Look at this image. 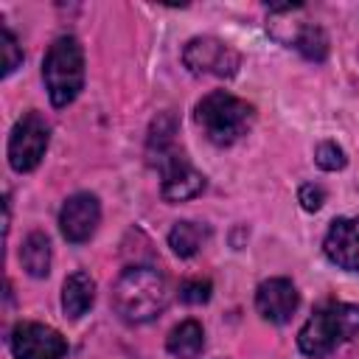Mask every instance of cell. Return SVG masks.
Instances as JSON below:
<instances>
[{
    "mask_svg": "<svg viewBox=\"0 0 359 359\" xmlns=\"http://www.w3.org/2000/svg\"><path fill=\"white\" fill-rule=\"evenodd\" d=\"M149 160L160 171V194L165 202H185L202 194L205 177L191 165L177 143V121L171 112L154 118L149 129Z\"/></svg>",
    "mask_w": 359,
    "mask_h": 359,
    "instance_id": "6da1fadb",
    "label": "cell"
},
{
    "mask_svg": "<svg viewBox=\"0 0 359 359\" xmlns=\"http://www.w3.org/2000/svg\"><path fill=\"white\" fill-rule=\"evenodd\" d=\"M168 280L154 266H129L112 286V306L126 323H149L168 306Z\"/></svg>",
    "mask_w": 359,
    "mask_h": 359,
    "instance_id": "7a4b0ae2",
    "label": "cell"
},
{
    "mask_svg": "<svg viewBox=\"0 0 359 359\" xmlns=\"http://www.w3.org/2000/svg\"><path fill=\"white\" fill-rule=\"evenodd\" d=\"M359 334V306L353 303H323L300 328L297 345L306 356L320 359Z\"/></svg>",
    "mask_w": 359,
    "mask_h": 359,
    "instance_id": "3957f363",
    "label": "cell"
},
{
    "mask_svg": "<svg viewBox=\"0 0 359 359\" xmlns=\"http://www.w3.org/2000/svg\"><path fill=\"white\" fill-rule=\"evenodd\" d=\"M255 121L252 104L236 98L227 90H213L196 104V123L202 126L205 137L216 146H233L241 140Z\"/></svg>",
    "mask_w": 359,
    "mask_h": 359,
    "instance_id": "277c9868",
    "label": "cell"
},
{
    "mask_svg": "<svg viewBox=\"0 0 359 359\" xmlns=\"http://www.w3.org/2000/svg\"><path fill=\"white\" fill-rule=\"evenodd\" d=\"M45 90L53 107H67L84 87V50L76 36H59L42 62Z\"/></svg>",
    "mask_w": 359,
    "mask_h": 359,
    "instance_id": "5b68a950",
    "label": "cell"
},
{
    "mask_svg": "<svg viewBox=\"0 0 359 359\" xmlns=\"http://www.w3.org/2000/svg\"><path fill=\"white\" fill-rule=\"evenodd\" d=\"M266 28L278 42L300 50L309 62H323L328 56V36L317 22L306 17L303 6H294V3L272 6Z\"/></svg>",
    "mask_w": 359,
    "mask_h": 359,
    "instance_id": "8992f818",
    "label": "cell"
},
{
    "mask_svg": "<svg viewBox=\"0 0 359 359\" xmlns=\"http://www.w3.org/2000/svg\"><path fill=\"white\" fill-rule=\"evenodd\" d=\"M48 140H50L48 121L39 112H34V109L25 112L14 123L11 137H8V163H11V168L20 171V174L34 171L39 165V160L45 157Z\"/></svg>",
    "mask_w": 359,
    "mask_h": 359,
    "instance_id": "52a82bcc",
    "label": "cell"
},
{
    "mask_svg": "<svg viewBox=\"0 0 359 359\" xmlns=\"http://www.w3.org/2000/svg\"><path fill=\"white\" fill-rule=\"evenodd\" d=\"M182 62L194 76L230 79V76H236L241 56L216 36H194L182 48Z\"/></svg>",
    "mask_w": 359,
    "mask_h": 359,
    "instance_id": "ba28073f",
    "label": "cell"
},
{
    "mask_svg": "<svg viewBox=\"0 0 359 359\" xmlns=\"http://www.w3.org/2000/svg\"><path fill=\"white\" fill-rule=\"evenodd\" d=\"M8 345L14 359H62L67 353L65 337L42 323H17Z\"/></svg>",
    "mask_w": 359,
    "mask_h": 359,
    "instance_id": "9c48e42d",
    "label": "cell"
},
{
    "mask_svg": "<svg viewBox=\"0 0 359 359\" xmlns=\"http://www.w3.org/2000/svg\"><path fill=\"white\" fill-rule=\"evenodd\" d=\"M101 222V205H98V196L81 191V194H73L65 199L62 210H59V230L62 236L70 241V244H81L87 241L95 227Z\"/></svg>",
    "mask_w": 359,
    "mask_h": 359,
    "instance_id": "30bf717a",
    "label": "cell"
},
{
    "mask_svg": "<svg viewBox=\"0 0 359 359\" xmlns=\"http://www.w3.org/2000/svg\"><path fill=\"white\" fill-rule=\"evenodd\" d=\"M300 297H297V289L292 280L286 278H269L264 280L258 289H255V309L264 320L280 325V323H289L294 309H297Z\"/></svg>",
    "mask_w": 359,
    "mask_h": 359,
    "instance_id": "8fae6325",
    "label": "cell"
},
{
    "mask_svg": "<svg viewBox=\"0 0 359 359\" xmlns=\"http://www.w3.org/2000/svg\"><path fill=\"white\" fill-rule=\"evenodd\" d=\"M323 250L331 264L348 272H359V216L353 219H334L325 238Z\"/></svg>",
    "mask_w": 359,
    "mask_h": 359,
    "instance_id": "7c38bea8",
    "label": "cell"
},
{
    "mask_svg": "<svg viewBox=\"0 0 359 359\" xmlns=\"http://www.w3.org/2000/svg\"><path fill=\"white\" fill-rule=\"evenodd\" d=\"M93 300H95V280L84 269H76L73 275L65 278V286H62V309H65V317L79 320L81 314L90 311Z\"/></svg>",
    "mask_w": 359,
    "mask_h": 359,
    "instance_id": "4fadbf2b",
    "label": "cell"
},
{
    "mask_svg": "<svg viewBox=\"0 0 359 359\" xmlns=\"http://www.w3.org/2000/svg\"><path fill=\"white\" fill-rule=\"evenodd\" d=\"M20 261L31 278H45L50 272V238L42 230L28 233L20 247Z\"/></svg>",
    "mask_w": 359,
    "mask_h": 359,
    "instance_id": "5bb4252c",
    "label": "cell"
},
{
    "mask_svg": "<svg viewBox=\"0 0 359 359\" xmlns=\"http://www.w3.org/2000/svg\"><path fill=\"white\" fill-rule=\"evenodd\" d=\"M202 345H205V331H202V325L196 320L180 323L177 328H171V334L165 339L168 353L177 356V359H194V356H199Z\"/></svg>",
    "mask_w": 359,
    "mask_h": 359,
    "instance_id": "9a60e30c",
    "label": "cell"
},
{
    "mask_svg": "<svg viewBox=\"0 0 359 359\" xmlns=\"http://www.w3.org/2000/svg\"><path fill=\"white\" fill-rule=\"evenodd\" d=\"M210 230L205 224H196V222H177L168 233V247L180 255V258H191L199 252V247L208 241Z\"/></svg>",
    "mask_w": 359,
    "mask_h": 359,
    "instance_id": "2e32d148",
    "label": "cell"
},
{
    "mask_svg": "<svg viewBox=\"0 0 359 359\" xmlns=\"http://www.w3.org/2000/svg\"><path fill=\"white\" fill-rule=\"evenodd\" d=\"M0 50H3V76H11L17 67H20V62H22V50H20V45H17V39H14V34L8 31V25H0Z\"/></svg>",
    "mask_w": 359,
    "mask_h": 359,
    "instance_id": "e0dca14e",
    "label": "cell"
},
{
    "mask_svg": "<svg viewBox=\"0 0 359 359\" xmlns=\"http://www.w3.org/2000/svg\"><path fill=\"white\" fill-rule=\"evenodd\" d=\"M314 160H317V165H320L323 171H339V168L348 163L342 146H337L334 140H323V143L317 146V151H314Z\"/></svg>",
    "mask_w": 359,
    "mask_h": 359,
    "instance_id": "ac0fdd59",
    "label": "cell"
},
{
    "mask_svg": "<svg viewBox=\"0 0 359 359\" xmlns=\"http://www.w3.org/2000/svg\"><path fill=\"white\" fill-rule=\"evenodd\" d=\"M210 292H213V286H210L208 278H191V280H185L180 286V300L191 303V306H199V303L210 300Z\"/></svg>",
    "mask_w": 359,
    "mask_h": 359,
    "instance_id": "d6986e66",
    "label": "cell"
},
{
    "mask_svg": "<svg viewBox=\"0 0 359 359\" xmlns=\"http://www.w3.org/2000/svg\"><path fill=\"white\" fill-rule=\"evenodd\" d=\"M297 199H300V205H303L306 210H320L323 202H325V191H323L320 185H311V182H309V185L300 188Z\"/></svg>",
    "mask_w": 359,
    "mask_h": 359,
    "instance_id": "ffe728a7",
    "label": "cell"
}]
</instances>
